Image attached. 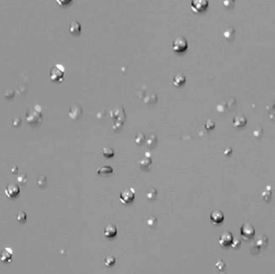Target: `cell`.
Returning a JSON list of instances; mask_svg holds the SVG:
<instances>
[{
	"mask_svg": "<svg viewBox=\"0 0 275 274\" xmlns=\"http://www.w3.org/2000/svg\"><path fill=\"white\" fill-rule=\"evenodd\" d=\"M188 48V42L185 37L179 36L172 42V49L176 53H183Z\"/></svg>",
	"mask_w": 275,
	"mask_h": 274,
	"instance_id": "1",
	"label": "cell"
},
{
	"mask_svg": "<svg viewBox=\"0 0 275 274\" xmlns=\"http://www.w3.org/2000/svg\"><path fill=\"white\" fill-rule=\"evenodd\" d=\"M208 5L209 3L206 0H193L190 4V8L194 13L200 14L206 10Z\"/></svg>",
	"mask_w": 275,
	"mask_h": 274,
	"instance_id": "2",
	"label": "cell"
},
{
	"mask_svg": "<svg viewBox=\"0 0 275 274\" xmlns=\"http://www.w3.org/2000/svg\"><path fill=\"white\" fill-rule=\"evenodd\" d=\"M119 198L121 201L124 204H129L132 202L134 199V189H126L120 193Z\"/></svg>",
	"mask_w": 275,
	"mask_h": 274,
	"instance_id": "3",
	"label": "cell"
},
{
	"mask_svg": "<svg viewBox=\"0 0 275 274\" xmlns=\"http://www.w3.org/2000/svg\"><path fill=\"white\" fill-rule=\"evenodd\" d=\"M19 192H20L19 187L17 185H15V184L8 185L6 189H5V195L9 199L15 198L16 196L18 195Z\"/></svg>",
	"mask_w": 275,
	"mask_h": 274,
	"instance_id": "4",
	"label": "cell"
},
{
	"mask_svg": "<svg viewBox=\"0 0 275 274\" xmlns=\"http://www.w3.org/2000/svg\"><path fill=\"white\" fill-rule=\"evenodd\" d=\"M241 234L243 235L244 238H251L255 234V230L252 225L249 223H245L243 225V226L241 228Z\"/></svg>",
	"mask_w": 275,
	"mask_h": 274,
	"instance_id": "5",
	"label": "cell"
},
{
	"mask_svg": "<svg viewBox=\"0 0 275 274\" xmlns=\"http://www.w3.org/2000/svg\"><path fill=\"white\" fill-rule=\"evenodd\" d=\"M232 241H233V237L231 232H226L222 233V236L219 238V244L222 246H228L232 245Z\"/></svg>",
	"mask_w": 275,
	"mask_h": 274,
	"instance_id": "6",
	"label": "cell"
},
{
	"mask_svg": "<svg viewBox=\"0 0 275 274\" xmlns=\"http://www.w3.org/2000/svg\"><path fill=\"white\" fill-rule=\"evenodd\" d=\"M63 75H64V71L57 68V65L54 67L50 72V79L53 82H60L63 78Z\"/></svg>",
	"mask_w": 275,
	"mask_h": 274,
	"instance_id": "7",
	"label": "cell"
},
{
	"mask_svg": "<svg viewBox=\"0 0 275 274\" xmlns=\"http://www.w3.org/2000/svg\"><path fill=\"white\" fill-rule=\"evenodd\" d=\"M211 220L214 224H219L224 221V215L221 210H215L211 213Z\"/></svg>",
	"mask_w": 275,
	"mask_h": 274,
	"instance_id": "8",
	"label": "cell"
},
{
	"mask_svg": "<svg viewBox=\"0 0 275 274\" xmlns=\"http://www.w3.org/2000/svg\"><path fill=\"white\" fill-rule=\"evenodd\" d=\"M233 122V126L236 128H242L243 126H245L246 123V118H245L244 115H236L235 118L232 120Z\"/></svg>",
	"mask_w": 275,
	"mask_h": 274,
	"instance_id": "9",
	"label": "cell"
},
{
	"mask_svg": "<svg viewBox=\"0 0 275 274\" xmlns=\"http://www.w3.org/2000/svg\"><path fill=\"white\" fill-rule=\"evenodd\" d=\"M118 233V230L114 225L109 224L104 229V236L106 237H114Z\"/></svg>",
	"mask_w": 275,
	"mask_h": 274,
	"instance_id": "10",
	"label": "cell"
},
{
	"mask_svg": "<svg viewBox=\"0 0 275 274\" xmlns=\"http://www.w3.org/2000/svg\"><path fill=\"white\" fill-rule=\"evenodd\" d=\"M13 258V252L9 248H5L2 251L1 255H0V259L3 262H10Z\"/></svg>",
	"mask_w": 275,
	"mask_h": 274,
	"instance_id": "11",
	"label": "cell"
},
{
	"mask_svg": "<svg viewBox=\"0 0 275 274\" xmlns=\"http://www.w3.org/2000/svg\"><path fill=\"white\" fill-rule=\"evenodd\" d=\"M81 29H82V27H81V25L79 24L77 21H72L71 24H70V27H69V31L70 33L73 35H80V33H81Z\"/></svg>",
	"mask_w": 275,
	"mask_h": 274,
	"instance_id": "12",
	"label": "cell"
},
{
	"mask_svg": "<svg viewBox=\"0 0 275 274\" xmlns=\"http://www.w3.org/2000/svg\"><path fill=\"white\" fill-rule=\"evenodd\" d=\"M77 106L78 105H73L71 108H70V112H69V116H70V118L73 119V120H76L77 118L81 116L82 114V107H80L78 110H76V108H77Z\"/></svg>",
	"mask_w": 275,
	"mask_h": 274,
	"instance_id": "13",
	"label": "cell"
},
{
	"mask_svg": "<svg viewBox=\"0 0 275 274\" xmlns=\"http://www.w3.org/2000/svg\"><path fill=\"white\" fill-rule=\"evenodd\" d=\"M186 83V75L183 74H178L174 76L173 78V84L175 86H181Z\"/></svg>",
	"mask_w": 275,
	"mask_h": 274,
	"instance_id": "14",
	"label": "cell"
},
{
	"mask_svg": "<svg viewBox=\"0 0 275 274\" xmlns=\"http://www.w3.org/2000/svg\"><path fill=\"white\" fill-rule=\"evenodd\" d=\"M151 164H152V159L149 157L143 158L139 161V165L141 169H147V168L149 167Z\"/></svg>",
	"mask_w": 275,
	"mask_h": 274,
	"instance_id": "15",
	"label": "cell"
},
{
	"mask_svg": "<svg viewBox=\"0 0 275 274\" xmlns=\"http://www.w3.org/2000/svg\"><path fill=\"white\" fill-rule=\"evenodd\" d=\"M156 142H157V139L154 134H151L149 135V137L146 140V146L149 149H153L154 147H155L156 145Z\"/></svg>",
	"mask_w": 275,
	"mask_h": 274,
	"instance_id": "16",
	"label": "cell"
},
{
	"mask_svg": "<svg viewBox=\"0 0 275 274\" xmlns=\"http://www.w3.org/2000/svg\"><path fill=\"white\" fill-rule=\"evenodd\" d=\"M113 172L112 168L110 166H104V167H101L99 169H97V174L98 175H110Z\"/></svg>",
	"mask_w": 275,
	"mask_h": 274,
	"instance_id": "17",
	"label": "cell"
},
{
	"mask_svg": "<svg viewBox=\"0 0 275 274\" xmlns=\"http://www.w3.org/2000/svg\"><path fill=\"white\" fill-rule=\"evenodd\" d=\"M234 33H235L234 28H232V27H228V28H226L225 31H224V37H225L226 39L231 40V39L233 38Z\"/></svg>",
	"mask_w": 275,
	"mask_h": 274,
	"instance_id": "18",
	"label": "cell"
},
{
	"mask_svg": "<svg viewBox=\"0 0 275 274\" xmlns=\"http://www.w3.org/2000/svg\"><path fill=\"white\" fill-rule=\"evenodd\" d=\"M102 155L106 158H112L114 156V150L111 148H104L102 149Z\"/></svg>",
	"mask_w": 275,
	"mask_h": 274,
	"instance_id": "19",
	"label": "cell"
},
{
	"mask_svg": "<svg viewBox=\"0 0 275 274\" xmlns=\"http://www.w3.org/2000/svg\"><path fill=\"white\" fill-rule=\"evenodd\" d=\"M104 264L107 267H110L115 262V257L113 256H106L104 258Z\"/></svg>",
	"mask_w": 275,
	"mask_h": 274,
	"instance_id": "20",
	"label": "cell"
},
{
	"mask_svg": "<svg viewBox=\"0 0 275 274\" xmlns=\"http://www.w3.org/2000/svg\"><path fill=\"white\" fill-rule=\"evenodd\" d=\"M156 195H157V191H156V189H149L146 193V197L149 199H151V200H153L156 198Z\"/></svg>",
	"mask_w": 275,
	"mask_h": 274,
	"instance_id": "21",
	"label": "cell"
},
{
	"mask_svg": "<svg viewBox=\"0 0 275 274\" xmlns=\"http://www.w3.org/2000/svg\"><path fill=\"white\" fill-rule=\"evenodd\" d=\"M144 139H145V136L143 134L142 132H139L137 135H136V139H135V142L137 144H142L143 142L144 141Z\"/></svg>",
	"mask_w": 275,
	"mask_h": 274,
	"instance_id": "22",
	"label": "cell"
},
{
	"mask_svg": "<svg viewBox=\"0 0 275 274\" xmlns=\"http://www.w3.org/2000/svg\"><path fill=\"white\" fill-rule=\"evenodd\" d=\"M26 218H27L26 214H25L24 211L19 212V213L18 214V216H16V219H17V221H18V222H24V221H26Z\"/></svg>",
	"mask_w": 275,
	"mask_h": 274,
	"instance_id": "23",
	"label": "cell"
},
{
	"mask_svg": "<svg viewBox=\"0 0 275 274\" xmlns=\"http://www.w3.org/2000/svg\"><path fill=\"white\" fill-rule=\"evenodd\" d=\"M215 128V122L214 121H212V120H208L206 122V128L208 129V130H211V129H213Z\"/></svg>",
	"mask_w": 275,
	"mask_h": 274,
	"instance_id": "24",
	"label": "cell"
},
{
	"mask_svg": "<svg viewBox=\"0 0 275 274\" xmlns=\"http://www.w3.org/2000/svg\"><path fill=\"white\" fill-rule=\"evenodd\" d=\"M57 3L58 4H60L61 6H62V5H65V4H70L72 3V1H59L58 0Z\"/></svg>",
	"mask_w": 275,
	"mask_h": 274,
	"instance_id": "25",
	"label": "cell"
},
{
	"mask_svg": "<svg viewBox=\"0 0 275 274\" xmlns=\"http://www.w3.org/2000/svg\"><path fill=\"white\" fill-rule=\"evenodd\" d=\"M235 243H236V245L234 246L235 247H237V246H239L240 244H241V242H240V241L238 240V239H236V240H233V241H232V244H235Z\"/></svg>",
	"mask_w": 275,
	"mask_h": 274,
	"instance_id": "26",
	"label": "cell"
},
{
	"mask_svg": "<svg viewBox=\"0 0 275 274\" xmlns=\"http://www.w3.org/2000/svg\"><path fill=\"white\" fill-rule=\"evenodd\" d=\"M221 274H225V273H221Z\"/></svg>",
	"mask_w": 275,
	"mask_h": 274,
	"instance_id": "27",
	"label": "cell"
}]
</instances>
